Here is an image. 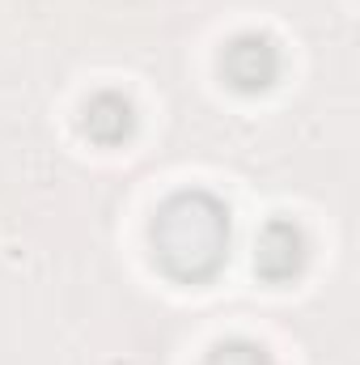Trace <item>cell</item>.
<instances>
[{"label":"cell","instance_id":"2","mask_svg":"<svg viewBox=\"0 0 360 365\" xmlns=\"http://www.w3.org/2000/svg\"><path fill=\"white\" fill-rule=\"evenodd\" d=\"M221 73H225L229 90L259 93L280 77V51L268 34H238L221 56Z\"/></svg>","mask_w":360,"mask_h":365},{"label":"cell","instance_id":"1","mask_svg":"<svg viewBox=\"0 0 360 365\" xmlns=\"http://www.w3.org/2000/svg\"><path fill=\"white\" fill-rule=\"evenodd\" d=\"M229 208L208 191H179L153 217V255L179 284H203L229 259Z\"/></svg>","mask_w":360,"mask_h":365},{"label":"cell","instance_id":"3","mask_svg":"<svg viewBox=\"0 0 360 365\" xmlns=\"http://www.w3.org/2000/svg\"><path fill=\"white\" fill-rule=\"evenodd\" d=\"M301 268H305V234L292 221H268L255 238V272L271 284H284L301 276Z\"/></svg>","mask_w":360,"mask_h":365},{"label":"cell","instance_id":"4","mask_svg":"<svg viewBox=\"0 0 360 365\" xmlns=\"http://www.w3.org/2000/svg\"><path fill=\"white\" fill-rule=\"evenodd\" d=\"M136 132V110L123 93H93L85 106V136L97 145H123Z\"/></svg>","mask_w":360,"mask_h":365},{"label":"cell","instance_id":"5","mask_svg":"<svg viewBox=\"0 0 360 365\" xmlns=\"http://www.w3.org/2000/svg\"><path fill=\"white\" fill-rule=\"evenodd\" d=\"M203 365H271V357L259 344H250V340H229V344H221Z\"/></svg>","mask_w":360,"mask_h":365}]
</instances>
